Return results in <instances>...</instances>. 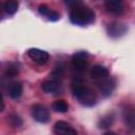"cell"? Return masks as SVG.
Here are the masks:
<instances>
[{
	"label": "cell",
	"mask_w": 135,
	"mask_h": 135,
	"mask_svg": "<svg viewBox=\"0 0 135 135\" xmlns=\"http://www.w3.org/2000/svg\"><path fill=\"white\" fill-rule=\"evenodd\" d=\"M72 93L76 97V99L85 107H92L96 103L97 97L96 94L89 86L83 84L80 79H75L71 85Z\"/></svg>",
	"instance_id": "obj_1"
},
{
	"label": "cell",
	"mask_w": 135,
	"mask_h": 135,
	"mask_svg": "<svg viewBox=\"0 0 135 135\" xmlns=\"http://www.w3.org/2000/svg\"><path fill=\"white\" fill-rule=\"evenodd\" d=\"M70 19L72 23L80 26H84L88 24H91L95 20V13L89 8L88 6H84L82 3L79 5H76L71 8L70 13Z\"/></svg>",
	"instance_id": "obj_2"
},
{
	"label": "cell",
	"mask_w": 135,
	"mask_h": 135,
	"mask_svg": "<svg viewBox=\"0 0 135 135\" xmlns=\"http://www.w3.org/2000/svg\"><path fill=\"white\" fill-rule=\"evenodd\" d=\"M89 54L84 51L77 52L72 57V64L77 72H83L88 66Z\"/></svg>",
	"instance_id": "obj_3"
},
{
	"label": "cell",
	"mask_w": 135,
	"mask_h": 135,
	"mask_svg": "<svg viewBox=\"0 0 135 135\" xmlns=\"http://www.w3.org/2000/svg\"><path fill=\"white\" fill-rule=\"evenodd\" d=\"M32 116L38 122H46L50 118L49 110L42 104H35L32 107Z\"/></svg>",
	"instance_id": "obj_4"
},
{
	"label": "cell",
	"mask_w": 135,
	"mask_h": 135,
	"mask_svg": "<svg viewBox=\"0 0 135 135\" xmlns=\"http://www.w3.org/2000/svg\"><path fill=\"white\" fill-rule=\"evenodd\" d=\"M128 30V26L126 23L121 22V21H114L112 23L109 24L108 26V33L111 37H114V38H117V37H120L122 36Z\"/></svg>",
	"instance_id": "obj_5"
},
{
	"label": "cell",
	"mask_w": 135,
	"mask_h": 135,
	"mask_svg": "<svg viewBox=\"0 0 135 135\" xmlns=\"http://www.w3.org/2000/svg\"><path fill=\"white\" fill-rule=\"evenodd\" d=\"M27 55L33 61H35L38 64H44L50 58V55L47 52L39 49H30L27 51Z\"/></svg>",
	"instance_id": "obj_6"
},
{
	"label": "cell",
	"mask_w": 135,
	"mask_h": 135,
	"mask_svg": "<svg viewBox=\"0 0 135 135\" xmlns=\"http://www.w3.org/2000/svg\"><path fill=\"white\" fill-rule=\"evenodd\" d=\"M107 9L115 15H120L124 12V2L123 0H105L104 1Z\"/></svg>",
	"instance_id": "obj_7"
},
{
	"label": "cell",
	"mask_w": 135,
	"mask_h": 135,
	"mask_svg": "<svg viewBox=\"0 0 135 135\" xmlns=\"http://www.w3.org/2000/svg\"><path fill=\"white\" fill-rule=\"evenodd\" d=\"M54 133L58 134V135H66V134L76 135L77 131L75 129H73L72 126L65 121H57L54 124Z\"/></svg>",
	"instance_id": "obj_8"
},
{
	"label": "cell",
	"mask_w": 135,
	"mask_h": 135,
	"mask_svg": "<svg viewBox=\"0 0 135 135\" xmlns=\"http://www.w3.org/2000/svg\"><path fill=\"white\" fill-rule=\"evenodd\" d=\"M115 79L114 78H102V82L99 84V89H100V92L103 96H110L112 94V92L114 91L115 89Z\"/></svg>",
	"instance_id": "obj_9"
},
{
	"label": "cell",
	"mask_w": 135,
	"mask_h": 135,
	"mask_svg": "<svg viewBox=\"0 0 135 135\" xmlns=\"http://www.w3.org/2000/svg\"><path fill=\"white\" fill-rule=\"evenodd\" d=\"M90 75L93 79H100L101 80L102 78H105L109 76V71L107 68H104L102 65H94L91 69Z\"/></svg>",
	"instance_id": "obj_10"
},
{
	"label": "cell",
	"mask_w": 135,
	"mask_h": 135,
	"mask_svg": "<svg viewBox=\"0 0 135 135\" xmlns=\"http://www.w3.org/2000/svg\"><path fill=\"white\" fill-rule=\"evenodd\" d=\"M22 90H23V88H22L21 82H19V81H15V82H13V83L9 84V88H8V94H9V96H11L12 98L17 99V98H19V97L21 96V94H22Z\"/></svg>",
	"instance_id": "obj_11"
},
{
	"label": "cell",
	"mask_w": 135,
	"mask_h": 135,
	"mask_svg": "<svg viewBox=\"0 0 135 135\" xmlns=\"http://www.w3.org/2000/svg\"><path fill=\"white\" fill-rule=\"evenodd\" d=\"M59 85H60V81L54 79H47L42 83V90L45 93H54L58 90Z\"/></svg>",
	"instance_id": "obj_12"
},
{
	"label": "cell",
	"mask_w": 135,
	"mask_h": 135,
	"mask_svg": "<svg viewBox=\"0 0 135 135\" xmlns=\"http://www.w3.org/2000/svg\"><path fill=\"white\" fill-rule=\"evenodd\" d=\"M123 120L130 129H134V112L132 109L123 110Z\"/></svg>",
	"instance_id": "obj_13"
},
{
	"label": "cell",
	"mask_w": 135,
	"mask_h": 135,
	"mask_svg": "<svg viewBox=\"0 0 135 135\" xmlns=\"http://www.w3.org/2000/svg\"><path fill=\"white\" fill-rule=\"evenodd\" d=\"M3 7H4V11L6 12V14L13 15L18 9V2H17V0H7L4 3Z\"/></svg>",
	"instance_id": "obj_14"
},
{
	"label": "cell",
	"mask_w": 135,
	"mask_h": 135,
	"mask_svg": "<svg viewBox=\"0 0 135 135\" xmlns=\"http://www.w3.org/2000/svg\"><path fill=\"white\" fill-rule=\"evenodd\" d=\"M53 110L59 113H65L69 110V105L64 100H57L53 103Z\"/></svg>",
	"instance_id": "obj_15"
},
{
	"label": "cell",
	"mask_w": 135,
	"mask_h": 135,
	"mask_svg": "<svg viewBox=\"0 0 135 135\" xmlns=\"http://www.w3.org/2000/svg\"><path fill=\"white\" fill-rule=\"evenodd\" d=\"M113 121H114V116L112 114H108L100 119L98 126L100 129H107V128H110L112 126Z\"/></svg>",
	"instance_id": "obj_16"
},
{
	"label": "cell",
	"mask_w": 135,
	"mask_h": 135,
	"mask_svg": "<svg viewBox=\"0 0 135 135\" xmlns=\"http://www.w3.org/2000/svg\"><path fill=\"white\" fill-rule=\"evenodd\" d=\"M8 122H9V124H11L12 127H14V128H19V127L22 126V120H21V118H20L19 116L15 115V114H13V115H11V116L8 117Z\"/></svg>",
	"instance_id": "obj_17"
},
{
	"label": "cell",
	"mask_w": 135,
	"mask_h": 135,
	"mask_svg": "<svg viewBox=\"0 0 135 135\" xmlns=\"http://www.w3.org/2000/svg\"><path fill=\"white\" fill-rule=\"evenodd\" d=\"M19 74V69L16 66V65H13V66H9L7 68L6 72H5V77H8V78H13L15 76H17Z\"/></svg>",
	"instance_id": "obj_18"
},
{
	"label": "cell",
	"mask_w": 135,
	"mask_h": 135,
	"mask_svg": "<svg viewBox=\"0 0 135 135\" xmlns=\"http://www.w3.org/2000/svg\"><path fill=\"white\" fill-rule=\"evenodd\" d=\"M45 17H46L49 20H51V21H57V20L60 18L59 14H58L57 12H54V11H50Z\"/></svg>",
	"instance_id": "obj_19"
},
{
	"label": "cell",
	"mask_w": 135,
	"mask_h": 135,
	"mask_svg": "<svg viewBox=\"0 0 135 135\" xmlns=\"http://www.w3.org/2000/svg\"><path fill=\"white\" fill-rule=\"evenodd\" d=\"M63 1H64L65 5L69 6V7H71V8L82 3V0H63Z\"/></svg>",
	"instance_id": "obj_20"
},
{
	"label": "cell",
	"mask_w": 135,
	"mask_h": 135,
	"mask_svg": "<svg viewBox=\"0 0 135 135\" xmlns=\"http://www.w3.org/2000/svg\"><path fill=\"white\" fill-rule=\"evenodd\" d=\"M38 11H39V13H40L42 16H46L47 13H49L51 9L47 7V5H45V4H40L39 7H38Z\"/></svg>",
	"instance_id": "obj_21"
},
{
	"label": "cell",
	"mask_w": 135,
	"mask_h": 135,
	"mask_svg": "<svg viewBox=\"0 0 135 135\" xmlns=\"http://www.w3.org/2000/svg\"><path fill=\"white\" fill-rule=\"evenodd\" d=\"M3 110H4V101H3L2 94L0 93V112H2Z\"/></svg>",
	"instance_id": "obj_22"
}]
</instances>
